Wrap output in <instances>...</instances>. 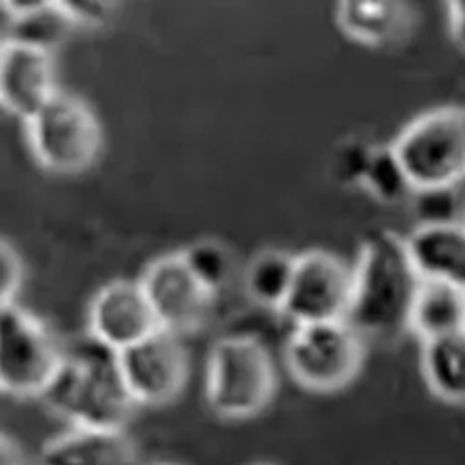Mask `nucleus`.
I'll return each instance as SVG.
<instances>
[{
	"instance_id": "obj_1",
	"label": "nucleus",
	"mask_w": 465,
	"mask_h": 465,
	"mask_svg": "<svg viewBox=\"0 0 465 465\" xmlns=\"http://www.w3.org/2000/svg\"><path fill=\"white\" fill-rule=\"evenodd\" d=\"M354 272L352 305L346 322L363 339L393 342L410 331L420 278L404 237L374 231L363 241Z\"/></svg>"
},
{
	"instance_id": "obj_2",
	"label": "nucleus",
	"mask_w": 465,
	"mask_h": 465,
	"mask_svg": "<svg viewBox=\"0 0 465 465\" xmlns=\"http://www.w3.org/2000/svg\"><path fill=\"white\" fill-rule=\"evenodd\" d=\"M42 401L71 429L124 430L136 408L115 352L94 339L88 346L65 351Z\"/></svg>"
},
{
	"instance_id": "obj_3",
	"label": "nucleus",
	"mask_w": 465,
	"mask_h": 465,
	"mask_svg": "<svg viewBox=\"0 0 465 465\" xmlns=\"http://www.w3.org/2000/svg\"><path fill=\"white\" fill-rule=\"evenodd\" d=\"M276 369L266 346L252 335L218 339L207 358L205 401L225 420L259 415L276 393Z\"/></svg>"
},
{
	"instance_id": "obj_4",
	"label": "nucleus",
	"mask_w": 465,
	"mask_h": 465,
	"mask_svg": "<svg viewBox=\"0 0 465 465\" xmlns=\"http://www.w3.org/2000/svg\"><path fill=\"white\" fill-rule=\"evenodd\" d=\"M25 125L34 159L51 173H83L95 164L103 149L97 115L81 97L65 92H56Z\"/></svg>"
},
{
	"instance_id": "obj_5",
	"label": "nucleus",
	"mask_w": 465,
	"mask_h": 465,
	"mask_svg": "<svg viewBox=\"0 0 465 465\" xmlns=\"http://www.w3.org/2000/svg\"><path fill=\"white\" fill-rule=\"evenodd\" d=\"M413 190L456 188L465 179V106L415 118L393 143Z\"/></svg>"
},
{
	"instance_id": "obj_6",
	"label": "nucleus",
	"mask_w": 465,
	"mask_h": 465,
	"mask_svg": "<svg viewBox=\"0 0 465 465\" xmlns=\"http://www.w3.org/2000/svg\"><path fill=\"white\" fill-rule=\"evenodd\" d=\"M65 351L44 321L17 302L0 305V390L17 399H42Z\"/></svg>"
},
{
	"instance_id": "obj_7",
	"label": "nucleus",
	"mask_w": 465,
	"mask_h": 465,
	"mask_svg": "<svg viewBox=\"0 0 465 465\" xmlns=\"http://www.w3.org/2000/svg\"><path fill=\"white\" fill-rule=\"evenodd\" d=\"M365 360L363 337L346 321L300 324L285 346L291 376L305 390L339 391L352 383Z\"/></svg>"
},
{
	"instance_id": "obj_8",
	"label": "nucleus",
	"mask_w": 465,
	"mask_h": 465,
	"mask_svg": "<svg viewBox=\"0 0 465 465\" xmlns=\"http://www.w3.org/2000/svg\"><path fill=\"white\" fill-rule=\"evenodd\" d=\"M354 272L337 255L312 250L296 255L294 278L282 313L296 326L346 321L352 305Z\"/></svg>"
},
{
	"instance_id": "obj_9",
	"label": "nucleus",
	"mask_w": 465,
	"mask_h": 465,
	"mask_svg": "<svg viewBox=\"0 0 465 465\" xmlns=\"http://www.w3.org/2000/svg\"><path fill=\"white\" fill-rule=\"evenodd\" d=\"M115 360L136 406L173 402L188 380V356L181 337L164 330L125 348L115 354Z\"/></svg>"
},
{
	"instance_id": "obj_10",
	"label": "nucleus",
	"mask_w": 465,
	"mask_h": 465,
	"mask_svg": "<svg viewBox=\"0 0 465 465\" xmlns=\"http://www.w3.org/2000/svg\"><path fill=\"white\" fill-rule=\"evenodd\" d=\"M138 282L161 330L181 337L209 321L216 296L190 274L181 252L149 262Z\"/></svg>"
},
{
	"instance_id": "obj_11",
	"label": "nucleus",
	"mask_w": 465,
	"mask_h": 465,
	"mask_svg": "<svg viewBox=\"0 0 465 465\" xmlns=\"http://www.w3.org/2000/svg\"><path fill=\"white\" fill-rule=\"evenodd\" d=\"M157 330L161 328L140 282H112L90 303V337L115 354Z\"/></svg>"
},
{
	"instance_id": "obj_12",
	"label": "nucleus",
	"mask_w": 465,
	"mask_h": 465,
	"mask_svg": "<svg viewBox=\"0 0 465 465\" xmlns=\"http://www.w3.org/2000/svg\"><path fill=\"white\" fill-rule=\"evenodd\" d=\"M53 53L5 42L0 51V103L28 122L56 94Z\"/></svg>"
},
{
	"instance_id": "obj_13",
	"label": "nucleus",
	"mask_w": 465,
	"mask_h": 465,
	"mask_svg": "<svg viewBox=\"0 0 465 465\" xmlns=\"http://www.w3.org/2000/svg\"><path fill=\"white\" fill-rule=\"evenodd\" d=\"M420 280L441 282L465 291V223L417 225L404 237Z\"/></svg>"
},
{
	"instance_id": "obj_14",
	"label": "nucleus",
	"mask_w": 465,
	"mask_h": 465,
	"mask_svg": "<svg viewBox=\"0 0 465 465\" xmlns=\"http://www.w3.org/2000/svg\"><path fill=\"white\" fill-rule=\"evenodd\" d=\"M37 465H138V450L125 430L71 429L42 447Z\"/></svg>"
},
{
	"instance_id": "obj_15",
	"label": "nucleus",
	"mask_w": 465,
	"mask_h": 465,
	"mask_svg": "<svg viewBox=\"0 0 465 465\" xmlns=\"http://www.w3.org/2000/svg\"><path fill=\"white\" fill-rule=\"evenodd\" d=\"M335 15L341 32L367 47H385L404 40L415 23L411 6L385 0H346L339 3Z\"/></svg>"
},
{
	"instance_id": "obj_16",
	"label": "nucleus",
	"mask_w": 465,
	"mask_h": 465,
	"mask_svg": "<svg viewBox=\"0 0 465 465\" xmlns=\"http://www.w3.org/2000/svg\"><path fill=\"white\" fill-rule=\"evenodd\" d=\"M410 331L420 342L465 331V291L422 280L411 307Z\"/></svg>"
},
{
	"instance_id": "obj_17",
	"label": "nucleus",
	"mask_w": 465,
	"mask_h": 465,
	"mask_svg": "<svg viewBox=\"0 0 465 465\" xmlns=\"http://www.w3.org/2000/svg\"><path fill=\"white\" fill-rule=\"evenodd\" d=\"M420 371L432 395L449 404H465V331L424 341Z\"/></svg>"
},
{
	"instance_id": "obj_18",
	"label": "nucleus",
	"mask_w": 465,
	"mask_h": 465,
	"mask_svg": "<svg viewBox=\"0 0 465 465\" xmlns=\"http://www.w3.org/2000/svg\"><path fill=\"white\" fill-rule=\"evenodd\" d=\"M296 268V255L282 250H264L257 253L246 268V294L261 307L282 312L289 296Z\"/></svg>"
},
{
	"instance_id": "obj_19",
	"label": "nucleus",
	"mask_w": 465,
	"mask_h": 465,
	"mask_svg": "<svg viewBox=\"0 0 465 465\" xmlns=\"http://www.w3.org/2000/svg\"><path fill=\"white\" fill-rule=\"evenodd\" d=\"M361 186L385 205H397L415 192L393 145L372 147Z\"/></svg>"
},
{
	"instance_id": "obj_20",
	"label": "nucleus",
	"mask_w": 465,
	"mask_h": 465,
	"mask_svg": "<svg viewBox=\"0 0 465 465\" xmlns=\"http://www.w3.org/2000/svg\"><path fill=\"white\" fill-rule=\"evenodd\" d=\"M73 23L65 17L56 3H49L44 10L21 19H10L5 42H15L53 53L71 32Z\"/></svg>"
},
{
	"instance_id": "obj_21",
	"label": "nucleus",
	"mask_w": 465,
	"mask_h": 465,
	"mask_svg": "<svg viewBox=\"0 0 465 465\" xmlns=\"http://www.w3.org/2000/svg\"><path fill=\"white\" fill-rule=\"evenodd\" d=\"M184 264L198 283L216 296L232 274V257L218 241H198L181 252Z\"/></svg>"
},
{
	"instance_id": "obj_22",
	"label": "nucleus",
	"mask_w": 465,
	"mask_h": 465,
	"mask_svg": "<svg viewBox=\"0 0 465 465\" xmlns=\"http://www.w3.org/2000/svg\"><path fill=\"white\" fill-rule=\"evenodd\" d=\"M415 202L413 209L419 220V225L434 223H450L458 222V198L456 188H432L413 192Z\"/></svg>"
},
{
	"instance_id": "obj_23",
	"label": "nucleus",
	"mask_w": 465,
	"mask_h": 465,
	"mask_svg": "<svg viewBox=\"0 0 465 465\" xmlns=\"http://www.w3.org/2000/svg\"><path fill=\"white\" fill-rule=\"evenodd\" d=\"M60 10L73 23V26L101 28L110 23L114 17L115 3H104V0H56Z\"/></svg>"
},
{
	"instance_id": "obj_24",
	"label": "nucleus",
	"mask_w": 465,
	"mask_h": 465,
	"mask_svg": "<svg viewBox=\"0 0 465 465\" xmlns=\"http://www.w3.org/2000/svg\"><path fill=\"white\" fill-rule=\"evenodd\" d=\"M23 278L25 266L21 255L10 241L3 239V244H0V305L17 302Z\"/></svg>"
},
{
	"instance_id": "obj_25",
	"label": "nucleus",
	"mask_w": 465,
	"mask_h": 465,
	"mask_svg": "<svg viewBox=\"0 0 465 465\" xmlns=\"http://www.w3.org/2000/svg\"><path fill=\"white\" fill-rule=\"evenodd\" d=\"M371 151L372 147L365 143H342L333 161V172L337 179L346 184H361V177L365 173Z\"/></svg>"
},
{
	"instance_id": "obj_26",
	"label": "nucleus",
	"mask_w": 465,
	"mask_h": 465,
	"mask_svg": "<svg viewBox=\"0 0 465 465\" xmlns=\"http://www.w3.org/2000/svg\"><path fill=\"white\" fill-rule=\"evenodd\" d=\"M447 12H449L450 40L458 49L465 53V0L447 3Z\"/></svg>"
},
{
	"instance_id": "obj_27",
	"label": "nucleus",
	"mask_w": 465,
	"mask_h": 465,
	"mask_svg": "<svg viewBox=\"0 0 465 465\" xmlns=\"http://www.w3.org/2000/svg\"><path fill=\"white\" fill-rule=\"evenodd\" d=\"M49 5V0H6L3 3V14L10 19H21L44 10Z\"/></svg>"
},
{
	"instance_id": "obj_28",
	"label": "nucleus",
	"mask_w": 465,
	"mask_h": 465,
	"mask_svg": "<svg viewBox=\"0 0 465 465\" xmlns=\"http://www.w3.org/2000/svg\"><path fill=\"white\" fill-rule=\"evenodd\" d=\"M0 465H26L21 447L8 434L0 438Z\"/></svg>"
},
{
	"instance_id": "obj_29",
	"label": "nucleus",
	"mask_w": 465,
	"mask_h": 465,
	"mask_svg": "<svg viewBox=\"0 0 465 465\" xmlns=\"http://www.w3.org/2000/svg\"><path fill=\"white\" fill-rule=\"evenodd\" d=\"M252 465H276V463H266V461H257V463H252Z\"/></svg>"
},
{
	"instance_id": "obj_30",
	"label": "nucleus",
	"mask_w": 465,
	"mask_h": 465,
	"mask_svg": "<svg viewBox=\"0 0 465 465\" xmlns=\"http://www.w3.org/2000/svg\"><path fill=\"white\" fill-rule=\"evenodd\" d=\"M154 465H177V463H154Z\"/></svg>"
},
{
	"instance_id": "obj_31",
	"label": "nucleus",
	"mask_w": 465,
	"mask_h": 465,
	"mask_svg": "<svg viewBox=\"0 0 465 465\" xmlns=\"http://www.w3.org/2000/svg\"><path fill=\"white\" fill-rule=\"evenodd\" d=\"M461 222H463V223H465V213H463V220H461Z\"/></svg>"
}]
</instances>
